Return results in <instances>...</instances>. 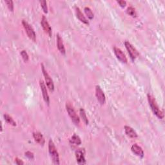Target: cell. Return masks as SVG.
<instances>
[{"label":"cell","instance_id":"1","mask_svg":"<svg viewBox=\"0 0 165 165\" xmlns=\"http://www.w3.org/2000/svg\"><path fill=\"white\" fill-rule=\"evenodd\" d=\"M147 98H148L149 105L150 106L151 109L154 114L156 115L159 119H160V120H163V119L164 118V113L162 110H160L157 103L156 99H155V98L149 94L147 95Z\"/></svg>","mask_w":165,"mask_h":165},{"label":"cell","instance_id":"2","mask_svg":"<svg viewBox=\"0 0 165 165\" xmlns=\"http://www.w3.org/2000/svg\"><path fill=\"white\" fill-rule=\"evenodd\" d=\"M49 152L50 156L51 157L52 162L55 164H59V153L57 151L56 147L53 142V141L50 139L49 142Z\"/></svg>","mask_w":165,"mask_h":165},{"label":"cell","instance_id":"3","mask_svg":"<svg viewBox=\"0 0 165 165\" xmlns=\"http://www.w3.org/2000/svg\"><path fill=\"white\" fill-rule=\"evenodd\" d=\"M66 111H67V112H68L72 121L73 122L75 125H78L80 123V119H79V116H77L75 110L74 109L73 106H72L70 104V103H66Z\"/></svg>","mask_w":165,"mask_h":165},{"label":"cell","instance_id":"4","mask_svg":"<svg viewBox=\"0 0 165 165\" xmlns=\"http://www.w3.org/2000/svg\"><path fill=\"white\" fill-rule=\"evenodd\" d=\"M41 70H42L43 74L44 76L46 84V86H47V87H48V89H49V90L51 92H54V82H53L52 79L50 75L49 74L47 71L45 70V68L43 64H41Z\"/></svg>","mask_w":165,"mask_h":165},{"label":"cell","instance_id":"5","mask_svg":"<svg viewBox=\"0 0 165 165\" xmlns=\"http://www.w3.org/2000/svg\"><path fill=\"white\" fill-rule=\"evenodd\" d=\"M22 25L25 30L26 33H27L28 35V37L33 41H35L36 34L32 26H31L27 22H26L25 20L22 21Z\"/></svg>","mask_w":165,"mask_h":165},{"label":"cell","instance_id":"6","mask_svg":"<svg viewBox=\"0 0 165 165\" xmlns=\"http://www.w3.org/2000/svg\"><path fill=\"white\" fill-rule=\"evenodd\" d=\"M125 45L131 59L132 61H134L139 55L138 51L130 42H128L127 41H126L125 42Z\"/></svg>","mask_w":165,"mask_h":165},{"label":"cell","instance_id":"7","mask_svg":"<svg viewBox=\"0 0 165 165\" xmlns=\"http://www.w3.org/2000/svg\"><path fill=\"white\" fill-rule=\"evenodd\" d=\"M96 96L97 101H99L100 104L101 105H104L106 102V97L101 88L98 85L96 87Z\"/></svg>","mask_w":165,"mask_h":165},{"label":"cell","instance_id":"8","mask_svg":"<svg viewBox=\"0 0 165 165\" xmlns=\"http://www.w3.org/2000/svg\"><path fill=\"white\" fill-rule=\"evenodd\" d=\"M113 52H114V54L116 56V58L120 60L121 63H127L128 60H127L126 57L120 49L116 47V46H114V47H113Z\"/></svg>","mask_w":165,"mask_h":165},{"label":"cell","instance_id":"9","mask_svg":"<svg viewBox=\"0 0 165 165\" xmlns=\"http://www.w3.org/2000/svg\"><path fill=\"white\" fill-rule=\"evenodd\" d=\"M39 86L41 88V92H42L43 99L46 104L49 105L50 99H49V94H48V92H47V89H46V86L45 85V82L42 80L39 81Z\"/></svg>","mask_w":165,"mask_h":165},{"label":"cell","instance_id":"10","mask_svg":"<svg viewBox=\"0 0 165 165\" xmlns=\"http://www.w3.org/2000/svg\"><path fill=\"white\" fill-rule=\"evenodd\" d=\"M41 26H42V27H43L45 32L46 34H48L49 35V36H51L52 35V29H51L50 26L48 22L47 19H46L45 15H43L42 18H41Z\"/></svg>","mask_w":165,"mask_h":165},{"label":"cell","instance_id":"11","mask_svg":"<svg viewBox=\"0 0 165 165\" xmlns=\"http://www.w3.org/2000/svg\"><path fill=\"white\" fill-rule=\"evenodd\" d=\"M76 157L77 160V163L79 164H85L86 163L84 153L81 149L77 150L76 152Z\"/></svg>","mask_w":165,"mask_h":165},{"label":"cell","instance_id":"12","mask_svg":"<svg viewBox=\"0 0 165 165\" xmlns=\"http://www.w3.org/2000/svg\"><path fill=\"white\" fill-rule=\"evenodd\" d=\"M131 150L132 152L136 155L137 156L140 157H144V152L143 148L137 145V144H133V145L131 147Z\"/></svg>","mask_w":165,"mask_h":165},{"label":"cell","instance_id":"13","mask_svg":"<svg viewBox=\"0 0 165 165\" xmlns=\"http://www.w3.org/2000/svg\"><path fill=\"white\" fill-rule=\"evenodd\" d=\"M76 14L77 18L79 19V20L80 22H81L82 23H83L86 25H89V21L87 20V19L85 18V16L84 15V14L82 13L81 10H80V8L79 7H76Z\"/></svg>","mask_w":165,"mask_h":165},{"label":"cell","instance_id":"14","mask_svg":"<svg viewBox=\"0 0 165 165\" xmlns=\"http://www.w3.org/2000/svg\"><path fill=\"white\" fill-rule=\"evenodd\" d=\"M57 46H58V49L59 50L60 53L63 55H65L66 54V50H65V46L63 42V40H62L61 36L58 34L57 35Z\"/></svg>","mask_w":165,"mask_h":165},{"label":"cell","instance_id":"15","mask_svg":"<svg viewBox=\"0 0 165 165\" xmlns=\"http://www.w3.org/2000/svg\"><path fill=\"white\" fill-rule=\"evenodd\" d=\"M33 137L34 139V140L38 143H39L40 145L43 146L45 144V138H44L43 136L40 132H34L33 133Z\"/></svg>","mask_w":165,"mask_h":165},{"label":"cell","instance_id":"16","mask_svg":"<svg viewBox=\"0 0 165 165\" xmlns=\"http://www.w3.org/2000/svg\"><path fill=\"white\" fill-rule=\"evenodd\" d=\"M125 132L126 135L131 138H136L138 136L136 132L132 127L129 126H125Z\"/></svg>","mask_w":165,"mask_h":165},{"label":"cell","instance_id":"17","mask_svg":"<svg viewBox=\"0 0 165 165\" xmlns=\"http://www.w3.org/2000/svg\"><path fill=\"white\" fill-rule=\"evenodd\" d=\"M70 143L71 144H76V145H80L81 144V140L78 136H77L76 134H74L70 139Z\"/></svg>","mask_w":165,"mask_h":165},{"label":"cell","instance_id":"18","mask_svg":"<svg viewBox=\"0 0 165 165\" xmlns=\"http://www.w3.org/2000/svg\"><path fill=\"white\" fill-rule=\"evenodd\" d=\"M3 117H4L5 121H6L7 123L10 124V125H11L14 126H15L17 125L16 123H15V121L13 120V118L11 116L8 115L7 113H5V114L3 115Z\"/></svg>","mask_w":165,"mask_h":165},{"label":"cell","instance_id":"19","mask_svg":"<svg viewBox=\"0 0 165 165\" xmlns=\"http://www.w3.org/2000/svg\"><path fill=\"white\" fill-rule=\"evenodd\" d=\"M79 113H80V116L82 119V121H83L86 125H88V124H89V120H88V118L86 117V114L85 110L82 109V108H81L79 110Z\"/></svg>","mask_w":165,"mask_h":165},{"label":"cell","instance_id":"20","mask_svg":"<svg viewBox=\"0 0 165 165\" xmlns=\"http://www.w3.org/2000/svg\"><path fill=\"white\" fill-rule=\"evenodd\" d=\"M126 12L128 14L131 15L132 17L136 18L137 16V13L136 11V9L132 7H129L126 9Z\"/></svg>","mask_w":165,"mask_h":165},{"label":"cell","instance_id":"21","mask_svg":"<svg viewBox=\"0 0 165 165\" xmlns=\"http://www.w3.org/2000/svg\"><path fill=\"white\" fill-rule=\"evenodd\" d=\"M84 11H85V13L86 14V15H87V17L89 18L90 19H92L93 18H94V13L92 12V10L88 7H85L84 8Z\"/></svg>","mask_w":165,"mask_h":165},{"label":"cell","instance_id":"22","mask_svg":"<svg viewBox=\"0 0 165 165\" xmlns=\"http://www.w3.org/2000/svg\"><path fill=\"white\" fill-rule=\"evenodd\" d=\"M41 4V7L43 10V11L45 14L48 13V8H47V5H46V2L45 1V0H42V1L39 2Z\"/></svg>","mask_w":165,"mask_h":165},{"label":"cell","instance_id":"23","mask_svg":"<svg viewBox=\"0 0 165 165\" xmlns=\"http://www.w3.org/2000/svg\"><path fill=\"white\" fill-rule=\"evenodd\" d=\"M5 3L7 4V7H8V8L10 11L13 12V10H14V3H13V2L11 1V0H5Z\"/></svg>","mask_w":165,"mask_h":165},{"label":"cell","instance_id":"24","mask_svg":"<svg viewBox=\"0 0 165 165\" xmlns=\"http://www.w3.org/2000/svg\"><path fill=\"white\" fill-rule=\"evenodd\" d=\"M20 54H21V56H22V58H23V59L24 60V61L27 62V61H29V55H28V54H27V52H26L25 50H22V51L20 52Z\"/></svg>","mask_w":165,"mask_h":165},{"label":"cell","instance_id":"25","mask_svg":"<svg viewBox=\"0 0 165 165\" xmlns=\"http://www.w3.org/2000/svg\"><path fill=\"white\" fill-rule=\"evenodd\" d=\"M25 156L27 157H28L29 159H34V153L32 152H31L30 151H27V152H26L25 153Z\"/></svg>","mask_w":165,"mask_h":165},{"label":"cell","instance_id":"26","mask_svg":"<svg viewBox=\"0 0 165 165\" xmlns=\"http://www.w3.org/2000/svg\"><path fill=\"white\" fill-rule=\"evenodd\" d=\"M117 3L120 5L121 7H125L126 5V2L123 0H120V1H117Z\"/></svg>","mask_w":165,"mask_h":165},{"label":"cell","instance_id":"27","mask_svg":"<svg viewBox=\"0 0 165 165\" xmlns=\"http://www.w3.org/2000/svg\"><path fill=\"white\" fill-rule=\"evenodd\" d=\"M15 163H16L18 165H22V164H24V162L22 161V159H19L18 157H16L15 159Z\"/></svg>","mask_w":165,"mask_h":165}]
</instances>
